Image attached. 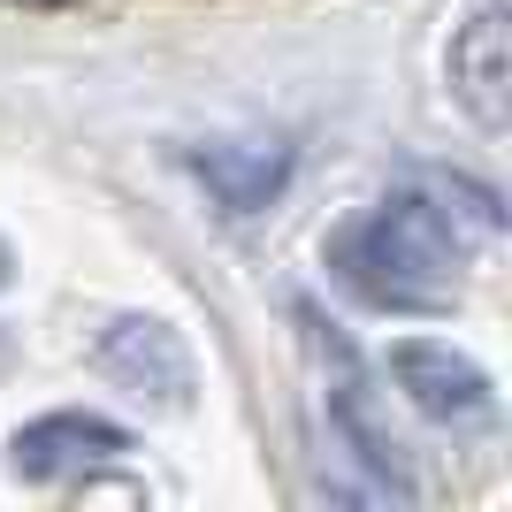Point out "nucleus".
<instances>
[{
	"label": "nucleus",
	"instance_id": "nucleus-3",
	"mask_svg": "<svg viewBox=\"0 0 512 512\" xmlns=\"http://www.w3.org/2000/svg\"><path fill=\"white\" fill-rule=\"evenodd\" d=\"M383 367H390V383L406 390V406L428 413V421H444V428H474V421L497 413L490 375H482L459 344H444V337H398Z\"/></svg>",
	"mask_w": 512,
	"mask_h": 512
},
{
	"label": "nucleus",
	"instance_id": "nucleus-1",
	"mask_svg": "<svg viewBox=\"0 0 512 512\" xmlns=\"http://www.w3.org/2000/svg\"><path fill=\"white\" fill-rule=\"evenodd\" d=\"M337 276L367 306H398V314L444 306L459 291V230H451V214L436 199L398 192L337 237Z\"/></svg>",
	"mask_w": 512,
	"mask_h": 512
},
{
	"label": "nucleus",
	"instance_id": "nucleus-6",
	"mask_svg": "<svg viewBox=\"0 0 512 512\" xmlns=\"http://www.w3.org/2000/svg\"><path fill=\"white\" fill-rule=\"evenodd\" d=\"M283 146H207L199 153V176H207V192L222 199L230 214H253V207H268L276 199V184H283Z\"/></svg>",
	"mask_w": 512,
	"mask_h": 512
},
{
	"label": "nucleus",
	"instance_id": "nucleus-2",
	"mask_svg": "<svg viewBox=\"0 0 512 512\" xmlns=\"http://www.w3.org/2000/svg\"><path fill=\"white\" fill-rule=\"evenodd\" d=\"M92 360H100V375L115 390H130V398H146V406H161V413L192 406V344L176 337L169 321H153V314L107 321L100 344H92Z\"/></svg>",
	"mask_w": 512,
	"mask_h": 512
},
{
	"label": "nucleus",
	"instance_id": "nucleus-4",
	"mask_svg": "<svg viewBox=\"0 0 512 512\" xmlns=\"http://www.w3.org/2000/svg\"><path fill=\"white\" fill-rule=\"evenodd\" d=\"M444 77H451V100L467 107L474 130H505L512 123V31H505V0H482L459 31H451V54H444Z\"/></svg>",
	"mask_w": 512,
	"mask_h": 512
},
{
	"label": "nucleus",
	"instance_id": "nucleus-5",
	"mask_svg": "<svg viewBox=\"0 0 512 512\" xmlns=\"http://www.w3.org/2000/svg\"><path fill=\"white\" fill-rule=\"evenodd\" d=\"M130 436L100 413H39V421L16 428V444H8V467L23 482H69V474L85 467H107V459H123Z\"/></svg>",
	"mask_w": 512,
	"mask_h": 512
}]
</instances>
